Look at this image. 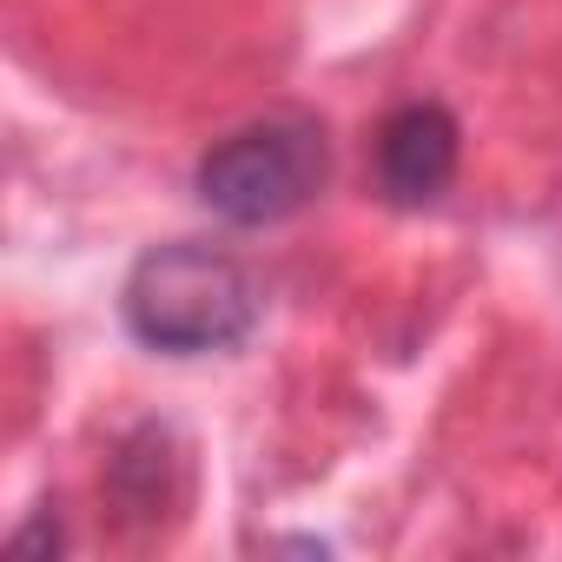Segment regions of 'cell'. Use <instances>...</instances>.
I'll list each match as a JSON object with an SVG mask.
<instances>
[{"instance_id":"1","label":"cell","mask_w":562,"mask_h":562,"mask_svg":"<svg viewBox=\"0 0 562 562\" xmlns=\"http://www.w3.org/2000/svg\"><path fill=\"white\" fill-rule=\"evenodd\" d=\"M265 312V292L245 258H232L225 245L205 238H172L153 245L120 292V318L126 331L159 351V358H212V351H238L251 338Z\"/></svg>"},{"instance_id":"2","label":"cell","mask_w":562,"mask_h":562,"mask_svg":"<svg viewBox=\"0 0 562 562\" xmlns=\"http://www.w3.org/2000/svg\"><path fill=\"white\" fill-rule=\"evenodd\" d=\"M331 186V133L318 113H258L212 139L192 166V192L212 218L265 232L299 218Z\"/></svg>"},{"instance_id":"3","label":"cell","mask_w":562,"mask_h":562,"mask_svg":"<svg viewBox=\"0 0 562 562\" xmlns=\"http://www.w3.org/2000/svg\"><path fill=\"white\" fill-rule=\"evenodd\" d=\"M457 166H463V126L443 100H404L371 133V172L397 212L437 205L450 192Z\"/></svg>"},{"instance_id":"4","label":"cell","mask_w":562,"mask_h":562,"mask_svg":"<svg viewBox=\"0 0 562 562\" xmlns=\"http://www.w3.org/2000/svg\"><path fill=\"white\" fill-rule=\"evenodd\" d=\"M106 496L126 522H159L186 503V450H179L172 424H139L120 437V450L106 463Z\"/></svg>"}]
</instances>
